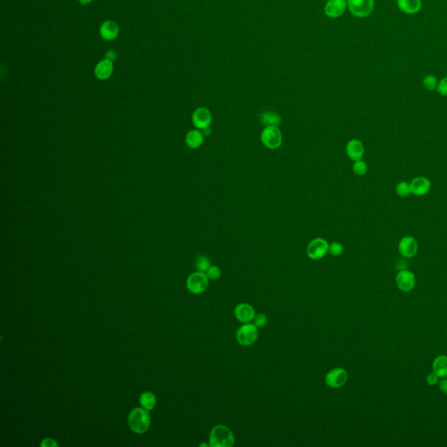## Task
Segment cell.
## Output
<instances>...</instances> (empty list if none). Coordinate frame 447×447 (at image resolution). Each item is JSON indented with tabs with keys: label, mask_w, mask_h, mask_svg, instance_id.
Instances as JSON below:
<instances>
[{
	"label": "cell",
	"mask_w": 447,
	"mask_h": 447,
	"mask_svg": "<svg viewBox=\"0 0 447 447\" xmlns=\"http://www.w3.org/2000/svg\"><path fill=\"white\" fill-rule=\"evenodd\" d=\"M128 426L132 432L136 434H143L149 430L150 426V415L145 408H135L129 412Z\"/></svg>",
	"instance_id": "obj_1"
},
{
	"label": "cell",
	"mask_w": 447,
	"mask_h": 447,
	"mask_svg": "<svg viewBox=\"0 0 447 447\" xmlns=\"http://www.w3.org/2000/svg\"><path fill=\"white\" fill-rule=\"evenodd\" d=\"M235 438L232 431L224 425L215 426L209 436V445L211 447H232Z\"/></svg>",
	"instance_id": "obj_2"
},
{
	"label": "cell",
	"mask_w": 447,
	"mask_h": 447,
	"mask_svg": "<svg viewBox=\"0 0 447 447\" xmlns=\"http://www.w3.org/2000/svg\"><path fill=\"white\" fill-rule=\"evenodd\" d=\"M283 141L282 133L279 127H265L260 134L262 144L271 150L279 149Z\"/></svg>",
	"instance_id": "obj_3"
},
{
	"label": "cell",
	"mask_w": 447,
	"mask_h": 447,
	"mask_svg": "<svg viewBox=\"0 0 447 447\" xmlns=\"http://www.w3.org/2000/svg\"><path fill=\"white\" fill-rule=\"evenodd\" d=\"M209 278L204 272H195L187 278L186 287L193 295H200L207 289Z\"/></svg>",
	"instance_id": "obj_4"
},
{
	"label": "cell",
	"mask_w": 447,
	"mask_h": 447,
	"mask_svg": "<svg viewBox=\"0 0 447 447\" xmlns=\"http://www.w3.org/2000/svg\"><path fill=\"white\" fill-rule=\"evenodd\" d=\"M349 11L356 18H366L374 11V0H347Z\"/></svg>",
	"instance_id": "obj_5"
},
{
	"label": "cell",
	"mask_w": 447,
	"mask_h": 447,
	"mask_svg": "<svg viewBox=\"0 0 447 447\" xmlns=\"http://www.w3.org/2000/svg\"><path fill=\"white\" fill-rule=\"evenodd\" d=\"M258 336V327L255 324L244 323L237 330L236 338L240 345L251 346L255 343Z\"/></svg>",
	"instance_id": "obj_6"
},
{
	"label": "cell",
	"mask_w": 447,
	"mask_h": 447,
	"mask_svg": "<svg viewBox=\"0 0 447 447\" xmlns=\"http://www.w3.org/2000/svg\"><path fill=\"white\" fill-rule=\"evenodd\" d=\"M328 246L327 240L321 238H316L309 242L307 247V255L312 260H318L325 257L328 253Z\"/></svg>",
	"instance_id": "obj_7"
},
{
	"label": "cell",
	"mask_w": 447,
	"mask_h": 447,
	"mask_svg": "<svg viewBox=\"0 0 447 447\" xmlns=\"http://www.w3.org/2000/svg\"><path fill=\"white\" fill-rule=\"evenodd\" d=\"M349 375L343 368H334L327 372L325 377V383L332 389H339L348 381Z\"/></svg>",
	"instance_id": "obj_8"
},
{
	"label": "cell",
	"mask_w": 447,
	"mask_h": 447,
	"mask_svg": "<svg viewBox=\"0 0 447 447\" xmlns=\"http://www.w3.org/2000/svg\"><path fill=\"white\" fill-rule=\"evenodd\" d=\"M192 124L197 129L204 130L205 128L210 127L212 122V115L211 112L204 107H200L196 109L192 114Z\"/></svg>",
	"instance_id": "obj_9"
},
{
	"label": "cell",
	"mask_w": 447,
	"mask_h": 447,
	"mask_svg": "<svg viewBox=\"0 0 447 447\" xmlns=\"http://www.w3.org/2000/svg\"><path fill=\"white\" fill-rule=\"evenodd\" d=\"M396 284L401 291H411L416 285L414 273L407 269L399 270L396 275Z\"/></svg>",
	"instance_id": "obj_10"
},
{
	"label": "cell",
	"mask_w": 447,
	"mask_h": 447,
	"mask_svg": "<svg viewBox=\"0 0 447 447\" xmlns=\"http://www.w3.org/2000/svg\"><path fill=\"white\" fill-rule=\"evenodd\" d=\"M418 250V241L412 236H404L398 243V251L404 258H412Z\"/></svg>",
	"instance_id": "obj_11"
},
{
	"label": "cell",
	"mask_w": 447,
	"mask_h": 447,
	"mask_svg": "<svg viewBox=\"0 0 447 447\" xmlns=\"http://www.w3.org/2000/svg\"><path fill=\"white\" fill-rule=\"evenodd\" d=\"M347 7V0H327L324 6V12L328 18H337L342 16Z\"/></svg>",
	"instance_id": "obj_12"
},
{
	"label": "cell",
	"mask_w": 447,
	"mask_h": 447,
	"mask_svg": "<svg viewBox=\"0 0 447 447\" xmlns=\"http://www.w3.org/2000/svg\"><path fill=\"white\" fill-rule=\"evenodd\" d=\"M255 309L248 303H240L234 309V317L241 323L251 322L255 319Z\"/></svg>",
	"instance_id": "obj_13"
},
{
	"label": "cell",
	"mask_w": 447,
	"mask_h": 447,
	"mask_svg": "<svg viewBox=\"0 0 447 447\" xmlns=\"http://www.w3.org/2000/svg\"><path fill=\"white\" fill-rule=\"evenodd\" d=\"M411 193L415 196H425L429 193L432 188V183L426 177H417L410 183Z\"/></svg>",
	"instance_id": "obj_14"
},
{
	"label": "cell",
	"mask_w": 447,
	"mask_h": 447,
	"mask_svg": "<svg viewBox=\"0 0 447 447\" xmlns=\"http://www.w3.org/2000/svg\"><path fill=\"white\" fill-rule=\"evenodd\" d=\"M365 148L364 143L358 139H351L346 145V153L350 160H362L364 155Z\"/></svg>",
	"instance_id": "obj_15"
},
{
	"label": "cell",
	"mask_w": 447,
	"mask_h": 447,
	"mask_svg": "<svg viewBox=\"0 0 447 447\" xmlns=\"http://www.w3.org/2000/svg\"><path fill=\"white\" fill-rule=\"evenodd\" d=\"M120 33V28L113 20H106L100 26V35L107 41L116 40Z\"/></svg>",
	"instance_id": "obj_16"
},
{
	"label": "cell",
	"mask_w": 447,
	"mask_h": 447,
	"mask_svg": "<svg viewBox=\"0 0 447 447\" xmlns=\"http://www.w3.org/2000/svg\"><path fill=\"white\" fill-rule=\"evenodd\" d=\"M95 75L98 80H106L112 76L114 73L113 62L104 59L99 62L95 67Z\"/></svg>",
	"instance_id": "obj_17"
},
{
	"label": "cell",
	"mask_w": 447,
	"mask_h": 447,
	"mask_svg": "<svg viewBox=\"0 0 447 447\" xmlns=\"http://www.w3.org/2000/svg\"><path fill=\"white\" fill-rule=\"evenodd\" d=\"M204 135L203 132L197 128L190 130L186 134V143L190 149H198L204 143Z\"/></svg>",
	"instance_id": "obj_18"
},
{
	"label": "cell",
	"mask_w": 447,
	"mask_h": 447,
	"mask_svg": "<svg viewBox=\"0 0 447 447\" xmlns=\"http://www.w3.org/2000/svg\"><path fill=\"white\" fill-rule=\"evenodd\" d=\"M397 5L405 14H415L421 10V0H397Z\"/></svg>",
	"instance_id": "obj_19"
},
{
	"label": "cell",
	"mask_w": 447,
	"mask_h": 447,
	"mask_svg": "<svg viewBox=\"0 0 447 447\" xmlns=\"http://www.w3.org/2000/svg\"><path fill=\"white\" fill-rule=\"evenodd\" d=\"M259 121L263 125H265V127H270V126L279 127L281 124L282 118L280 117V115H278L275 112L266 110V111H263L259 115Z\"/></svg>",
	"instance_id": "obj_20"
},
{
	"label": "cell",
	"mask_w": 447,
	"mask_h": 447,
	"mask_svg": "<svg viewBox=\"0 0 447 447\" xmlns=\"http://www.w3.org/2000/svg\"><path fill=\"white\" fill-rule=\"evenodd\" d=\"M433 372L436 373L439 378H444L447 377V356L441 355L437 356L433 361Z\"/></svg>",
	"instance_id": "obj_21"
},
{
	"label": "cell",
	"mask_w": 447,
	"mask_h": 447,
	"mask_svg": "<svg viewBox=\"0 0 447 447\" xmlns=\"http://www.w3.org/2000/svg\"><path fill=\"white\" fill-rule=\"evenodd\" d=\"M139 402L142 407L145 408L146 410H148V411H151L156 406V396L154 393L145 391L140 396Z\"/></svg>",
	"instance_id": "obj_22"
},
{
	"label": "cell",
	"mask_w": 447,
	"mask_h": 447,
	"mask_svg": "<svg viewBox=\"0 0 447 447\" xmlns=\"http://www.w3.org/2000/svg\"><path fill=\"white\" fill-rule=\"evenodd\" d=\"M396 192L402 197L409 196L411 193V185L405 181L398 183L396 186Z\"/></svg>",
	"instance_id": "obj_23"
},
{
	"label": "cell",
	"mask_w": 447,
	"mask_h": 447,
	"mask_svg": "<svg viewBox=\"0 0 447 447\" xmlns=\"http://www.w3.org/2000/svg\"><path fill=\"white\" fill-rule=\"evenodd\" d=\"M211 265L210 259L206 256H199L198 258H196V268L197 271L206 273V271L210 268Z\"/></svg>",
	"instance_id": "obj_24"
},
{
	"label": "cell",
	"mask_w": 447,
	"mask_h": 447,
	"mask_svg": "<svg viewBox=\"0 0 447 447\" xmlns=\"http://www.w3.org/2000/svg\"><path fill=\"white\" fill-rule=\"evenodd\" d=\"M353 172L358 176H364L368 171V165L366 162L363 160H358L354 162L353 164Z\"/></svg>",
	"instance_id": "obj_25"
},
{
	"label": "cell",
	"mask_w": 447,
	"mask_h": 447,
	"mask_svg": "<svg viewBox=\"0 0 447 447\" xmlns=\"http://www.w3.org/2000/svg\"><path fill=\"white\" fill-rule=\"evenodd\" d=\"M423 84H424V87H426L427 90L433 91L434 89H437L439 82H438L437 77L434 75H427L424 78Z\"/></svg>",
	"instance_id": "obj_26"
},
{
	"label": "cell",
	"mask_w": 447,
	"mask_h": 447,
	"mask_svg": "<svg viewBox=\"0 0 447 447\" xmlns=\"http://www.w3.org/2000/svg\"><path fill=\"white\" fill-rule=\"evenodd\" d=\"M343 251H344L343 246H342V244L336 242V241L331 243L328 246V254L332 255V256H334V257L341 256L343 254Z\"/></svg>",
	"instance_id": "obj_27"
},
{
	"label": "cell",
	"mask_w": 447,
	"mask_h": 447,
	"mask_svg": "<svg viewBox=\"0 0 447 447\" xmlns=\"http://www.w3.org/2000/svg\"><path fill=\"white\" fill-rule=\"evenodd\" d=\"M205 273L209 280H217L221 276V270L217 265H211Z\"/></svg>",
	"instance_id": "obj_28"
},
{
	"label": "cell",
	"mask_w": 447,
	"mask_h": 447,
	"mask_svg": "<svg viewBox=\"0 0 447 447\" xmlns=\"http://www.w3.org/2000/svg\"><path fill=\"white\" fill-rule=\"evenodd\" d=\"M253 321L256 327L258 328H261V327H265V325L267 324L268 320H267L266 316L264 314H258L255 316V319Z\"/></svg>",
	"instance_id": "obj_29"
},
{
	"label": "cell",
	"mask_w": 447,
	"mask_h": 447,
	"mask_svg": "<svg viewBox=\"0 0 447 447\" xmlns=\"http://www.w3.org/2000/svg\"><path fill=\"white\" fill-rule=\"evenodd\" d=\"M437 91L443 96H447V76L444 77L443 79L439 82L438 87H437Z\"/></svg>",
	"instance_id": "obj_30"
},
{
	"label": "cell",
	"mask_w": 447,
	"mask_h": 447,
	"mask_svg": "<svg viewBox=\"0 0 447 447\" xmlns=\"http://www.w3.org/2000/svg\"><path fill=\"white\" fill-rule=\"evenodd\" d=\"M41 447H59L58 443L56 442V440L51 438H46L44 439L43 441L40 443Z\"/></svg>",
	"instance_id": "obj_31"
},
{
	"label": "cell",
	"mask_w": 447,
	"mask_h": 447,
	"mask_svg": "<svg viewBox=\"0 0 447 447\" xmlns=\"http://www.w3.org/2000/svg\"><path fill=\"white\" fill-rule=\"evenodd\" d=\"M439 376L436 374V373H431V374L428 375V377H427V383H429V385L433 386L437 384L438 383H439Z\"/></svg>",
	"instance_id": "obj_32"
},
{
	"label": "cell",
	"mask_w": 447,
	"mask_h": 447,
	"mask_svg": "<svg viewBox=\"0 0 447 447\" xmlns=\"http://www.w3.org/2000/svg\"><path fill=\"white\" fill-rule=\"evenodd\" d=\"M105 56V59L114 62H115V60L117 59V53L114 51V50H109V51H107V53H106Z\"/></svg>",
	"instance_id": "obj_33"
},
{
	"label": "cell",
	"mask_w": 447,
	"mask_h": 447,
	"mask_svg": "<svg viewBox=\"0 0 447 447\" xmlns=\"http://www.w3.org/2000/svg\"><path fill=\"white\" fill-rule=\"evenodd\" d=\"M440 389L442 392L447 395V378H444L440 383Z\"/></svg>",
	"instance_id": "obj_34"
},
{
	"label": "cell",
	"mask_w": 447,
	"mask_h": 447,
	"mask_svg": "<svg viewBox=\"0 0 447 447\" xmlns=\"http://www.w3.org/2000/svg\"><path fill=\"white\" fill-rule=\"evenodd\" d=\"M78 1L82 5H87V4H91L94 0H78Z\"/></svg>",
	"instance_id": "obj_35"
},
{
	"label": "cell",
	"mask_w": 447,
	"mask_h": 447,
	"mask_svg": "<svg viewBox=\"0 0 447 447\" xmlns=\"http://www.w3.org/2000/svg\"><path fill=\"white\" fill-rule=\"evenodd\" d=\"M199 447H210V445L205 443L200 444Z\"/></svg>",
	"instance_id": "obj_36"
}]
</instances>
